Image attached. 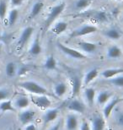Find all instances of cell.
I'll use <instances>...</instances> for the list:
<instances>
[{
  "mask_svg": "<svg viewBox=\"0 0 123 130\" xmlns=\"http://www.w3.org/2000/svg\"><path fill=\"white\" fill-rule=\"evenodd\" d=\"M19 17V11L16 9H13L10 10L9 17H8V23H9V26H12L15 24V22L17 21V19Z\"/></svg>",
  "mask_w": 123,
  "mask_h": 130,
  "instance_id": "obj_30",
  "label": "cell"
},
{
  "mask_svg": "<svg viewBox=\"0 0 123 130\" xmlns=\"http://www.w3.org/2000/svg\"><path fill=\"white\" fill-rule=\"evenodd\" d=\"M59 114L58 108H50L44 114V122L45 123H49L56 120Z\"/></svg>",
  "mask_w": 123,
  "mask_h": 130,
  "instance_id": "obj_15",
  "label": "cell"
},
{
  "mask_svg": "<svg viewBox=\"0 0 123 130\" xmlns=\"http://www.w3.org/2000/svg\"><path fill=\"white\" fill-rule=\"evenodd\" d=\"M57 46H58V48L64 54H66L67 56H68L72 58L78 59V60H81V59L86 58V56L83 53H81V52L76 50L74 48L69 47V46L64 45V44H62V43L58 42L57 43Z\"/></svg>",
  "mask_w": 123,
  "mask_h": 130,
  "instance_id": "obj_3",
  "label": "cell"
},
{
  "mask_svg": "<svg viewBox=\"0 0 123 130\" xmlns=\"http://www.w3.org/2000/svg\"><path fill=\"white\" fill-rule=\"evenodd\" d=\"M106 121L103 116L95 115L91 119V130H104Z\"/></svg>",
  "mask_w": 123,
  "mask_h": 130,
  "instance_id": "obj_10",
  "label": "cell"
},
{
  "mask_svg": "<svg viewBox=\"0 0 123 130\" xmlns=\"http://www.w3.org/2000/svg\"><path fill=\"white\" fill-rule=\"evenodd\" d=\"M104 35L106 37L113 41H117L121 37V33L119 30L116 29V28H111V29L107 30L104 31Z\"/></svg>",
  "mask_w": 123,
  "mask_h": 130,
  "instance_id": "obj_23",
  "label": "cell"
},
{
  "mask_svg": "<svg viewBox=\"0 0 123 130\" xmlns=\"http://www.w3.org/2000/svg\"><path fill=\"white\" fill-rule=\"evenodd\" d=\"M43 8H44V3L43 2H41V1L36 2L32 6V8H31L30 17L31 18V19L36 17L41 12V10H42Z\"/></svg>",
  "mask_w": 123,
  "mask_h": 130,
  "instance_id": "obj_24",
  "label": "cell"
},
{
  "mask_svg": "<svg viewBox=\"0 0 123 130\" xmlns=\"http://www.w3.org/2000/svg\"><path fill=\"white\" fill-rule=\"evenodd\" d=\"M67 108L69 111L77 113H83L85 110V106L81 101L78 99H73L67 105Z\"/></svg>",
  "mask_w": 123,
  "mask_h": 130,
  "instance_id": "obj_9",
  "label": "cell"
},
{
  "mask_svg": "<svg viewBox=\"0 0 123 130\" xmlns=\"http://www.w3.org/2000/svg\"><path fill=\"white\" fill-rule=\"evenodd\" d=\"M65 125H66V128L67 130H76L78 126V117L74 113L67 114L66 117Z\"/></svg>",
  "mask_w": 123,
  "mask_h": 130,
  "instance_id": "obj_11",
  "label": "cell"
},
{
  "mask_svg": "<svg viewBox=\"0 0 123 130\" xmlns=\"http://www.w3.org/2000/svg\"><path fill=\"white\" fill-rule=\"evenodd\" d=\"M65 3H61L59 4H57L53 6L50 10V12L48 13V15L46 17V28L50 27L52 23H53L57 17H59V15L62 14V11L64 10L65 9Z\"/></svg>",
  "mask_w": 123,
  "mask_h": 130,
  "instance_id": "obj_2",
  "label": "cell"
},
{
  "mask_svg": "<svg viewBox=\"0 0 123 130\" xmlns=\"http://www.w3.org/2000/svg\"><path fill=\"white\" fill-rule=\"evenodd\" d=\"M90 16L92 19H94L97 22H104L107 20V15L106 14V12L101 11V10L95 11Z\"/></svg>",
  "mask_w": 123,
  "mask_h": 130,
  "instance_id": "obj_27",
  "label": "cell"
},
{
  "mask_svg": "<svg viewBox=\"0 0 123 130\" xmlns=\"http://www.w3.org/2000/svg\"><path fill=\"white\" fill-rule=\"evenodd\" d=\"M81 50L86 53H94L97 49V45L91 41H80L78 44Z\"/></svg>",
  "mask_w": 123,
  "mask_h": 130,
  "instance_id": "obj_14",
  "label": "cell"
},
{
  "mask_svg": "<svg viewBox=\"0 0 123 130\" xmlns=\"http://www.w3.org/2000/svg\"><path fill=\"white\" fill-rule=\"evenodd\" d=\"M97 31V27L93 25L84 24L81 25L76 30L73 31L71 36L72 37H79V36H84L90 34H93Z\"/></svg>",
  "mask_w": 123,
  "mask_h": 130,
  "instance_id": "obj_4",
  "label": "cell"
},
{
  "mask_svg": "<svg viewBox=\"0 0 123 130\" xmlns=\"http://www.w3.org/2000/svg\"><path fill=\"white\" fill-rule=\"evenodd\" d=\"M98 75H99V71L97 69H95V68L89 70V71L85 74L84 77H83V85H90L93 80H95L96 78L98 77Z\"/></svg>",
  "mask_w": 123,
  "mask_h": 130,
  "instance_id": "obj_17",
  "label": "cell"
},
{
  "mask_svg": "<svg viewBox=\"0 0 123 130\" xmlns=\"http://www.w3.org/2000/svg\"><path fill=\"white\" fill-rule=\"evenodd\" d=\"M121 74H123V69H119V68L118 69H117V68L107 69L101 73L102 76L106 79H111V78L117 76V75Z\"/></svg>",
  "mask_w": 123,
  "mask_h": 130,
  "instance_id": "obj_18",
  "label": "cell"
},
{
  "mask_svg": "<svg viewBox=\"0 0 123 130\" xmlns=\"http://www.w3.org/2000/svg\"><path fill=\"white\" fill-rule=\"evenodd\" d=\"M79 130H91V127L90 125V123H89L87 121L83 120L82 123H81Z\"/></svg>",
  "mask_w": 123,
  "mask_h": 130,
  "instance_id": "obj_35",
  "label": "cell"
},
{
  "mask_svg": "<svg viewBox=\"0 0 123 130\" xmlns=\"http://www.w3.org/2000/svg\"><path fill=\"white\" fill-rule=\"evenodd\" d=\"M25 0H11V4L14 5V6H19L24 2Z\"/></svg>",
  "mask_w": 123,
  "mask_h": 130,
  "instance_id": "obj_38",
  "label": "cell"
},
{
  "mask_svg": "<svg viewBox=\"0 0 123 130\" xmlns=\"http://www.w3.org/2000/svg\"><path fill=\"white\" fill-rule=\"evenodd\" d=\"M72 94L73 96H76L78 95V93L80 91L81 85H82V81L81 79L78 76H74L72 77Z\"/></svg>",
  "mask_w": 123,
  "mask_h": 130,
  "instance_id": "obj_20",
  "label": "cell"
},
{
  "mask_svg": "<svg viewBox=\"0 0 123 130\" xmlns=\"http://www.w3.org/2000/svg\"><path fill=\"white\" fill-rule=\"evenodd\" d=\"M44 68L48 70H53L57 68V61L52 55H50L46 59L45 63H44Z\"/></svg>",
  "mask_w": 123,
  "mask_h": 130,
  "instance_id": "obj_29",
  "label": "cell"
},
{
  "mask_svg": "<svg viewBox=\"0 0 123 130\" xmlns=\"http://www.w3.org/2000/svg\"><path fill=\"white\" fill-rule=\"evenodd\" d=\"M52 1H53V2H56V1H57V0H52Z\"/></svg>",
  "mask_w": 123,
  "mask_h": 130,
  "instance_id": "obj_42",
  "label": "cell"
},
{
  "mask_svg": "<svg viewBox=\"0 0 123 130\" xmlns=\"http://www.w3.org/2000/svg\"><path fill=\"white\" fill-rule=\"evenodd\" d=\"M116 122H117V123H118V125L120 127L123 128V111H121V112H120L118 114L117 118H116Z\"/></svg>",
  "mask_w": 123,
  "mask_h": 130,
  "instance_id": "obj_36",
  "label": "cell"
},
{
  "mask_svg": "<svg viewBox=\"0 0 123 130\" xmlns=\"http://www.w3.org/2000/svg\"><path fill=\"white\" fill-rule=\"evenodd\" d=\"M91 3H92V0H77L75 2L74 7L76 9L83 10L90 6Z\"/></svg>",
  "mask_w": 123,
  "mask_h": 130,
  "instance_id": "obj_31",
  "label": "cell"
},
{
  "mask_svg": "<svg viewBox=\"0 0 123 130\" xmlns=\"http://www.w3.org/2000/svg\"><path fill=\"white\" fill-rule=\"evenodd\" d=\"M109 81L111 84L119 88H122L123 87V74H119L117 76H115L111 79H109Z\"/></svg>",
  "mask_w": 123,
  "mask_h": 130,
  "instance_id": "obj_32",
  "label": "cell"
},
{
  "mask_svg": "<svg viewBox=\"0 0 123 130\" xmlns=\"http://www.w3.org/2000/svg\"><path fill=\"white\" fill-rule=\"evenodd\" d=\"M27 70H28V69L26 67H25V66L21 67V69H20V71H19V74H25V73L27 72Z\"/></svg>",
  "mask_w": 123,
  "mask_h": 130,
  "instance_id": "obj_40",
  "label": "cell"
},
{
  "mask_svg": "<svg viewBox=\"0 0 123 130\" xmlns=\"http://www.w3.org/2000/svg\"><path fill=\"white\" fill-rule=\"evenodd\" d=\"M112 96H113V94L109 90H101V91L98 93L97 96L95 98V101L99 105L102 106L104 105L106 102H108L112 98Z\"/></svg>",
  "mask_w": 123,
  "mask_h": 130,
  "instance_id": "obj_13",
  "label": "cell"
},
{
  "mask_svg": "<svg viewBox=\"0 0 123 130\" xmlns=\"http://www.w3.org/2000/svg\"><path fill=\"white\" fill-rule=\"evenodd\" d=\"M34 32V28L32 26H27L22 30L21 35L20 36L19 41H18V45L20 48L24 47L25 45L28 42L30 37L32 36Z\"/></svg>",
  "mask_w": 123,
  "mask_h": 130,
  "instance_id": "obj_7",
  "label": "cell"
},
{
  "mask_svg": "<svg viewBox=\"0 0 123 130\" xmlns=\"http://www.w3.org/2000/svg\"><path fill=\"white\" fill-rule=\"evenodd\" d=\"M8 4L5 0H0V19L4 20L7 14Z\"/></svg>",
  "mask_w": 123,
  "mask_h": 130,
  "instance_id": "obj_33",
  "label": "cell"
},
{
  "mask_svg": "<svg viewBox=\"0 0 123 130\" xmlns=\"http://www.w3.org/2000/svg\"><path fill=\"white\" fill-rule=\"evenodd\" d=\"M25 130H37V128H36V126L35 124L31 123L30 124H27V125L25 126Z\"/></svg>",
  "mask_w": 123,
  "mask_h": 130,
  "instance_id": "obj_37",
  "label": "cell"
},
{
  "mask_svg": "<svg viewBox=\"0 0 123 130\" xmlns=\"http://www.w3.org/2000/svg\"><path fill=\"white\" fill-rule=\"evenodd\" d=\"M120 101H121V99L119 98H111V100H110L108 102H106L104 104V108H103V117L104 118H108L111 114L113 111L114 108L116 107V106H117Z\"/></svg>",
  "mask_w": 123,
  "mask_h": 130,
  "instance_id": "obj_8",
  "label": "cell"
},
{
  "mask_svg": "<svg viewBox=\"0 0 123 130\" xmlns=\"http://www.w3.org/2000/svg\"><path fill=\"white\" fill-rule=\"evenodd\" d=\"M67 29V23H66L65 21H58L55 25H53V26L51 27V31L55 35L58 36L66 31Z\"/></svg>",
  "mask_w": 123,
  "mask_h": 130,
  "instance_id": "obj_21",
  "label": "cell"
},
{
  "mask_svg": "<svg viewBox=\"0 0 123 130\" xmlns=\"http://www.w3.org/2000/svg\"><path fill=\"white\" fill-rule=\"evenodd\" d=\"M9 96V92L5 89H0V101L8 100Z\"/></svg>",
  "mask_w": 123,
  "mask_h": 130,
  "instance_id": "obj_34",
  "label": "cell"
},
{
  "mask_svg": "<svg viewBox=\"0 0 123 130\" xmlns=\"http://www.w3.org/2000/svg\"><path fill=\"white\" fill-rule=\"evenodd\" d=\"M2 40V36H1V34H0V41Z\"/></svg>",
  "mask_w": 123,
  "mask_h": 130,
  "instance_id": "obj_41",
  "label": "cell"
},
{
  "mask_svg": "<svg viewBox=\"0 0 123 130\" xmlns=\"http://www.w3.org/2000/svg\"><path fill=\"white\" fill-rule=\"evenodd\" d=\"M0 111L2 112H6V111H14L15 107L14 103L11 100H5L1 101L0 103Z\"/></svg>",
  "mask_w": 123,
  "mask_h": 130,
  "instance_id": "obj_26",
  "label": "cell"
},
{
  "mask_svg": "<svg viewBox=\"0 0 123 130\" xmlns=\"http://www.w3.org/2000/svg\"><path fill=\"white\" fill-rule=\"evenodd\" d=\"M32 102L41 109H47L51 106V101L46 95H36L31 98Z\"/></svg>",
  "mask_w": 123,
  "mask_h": 130,
  "instance_id": "obj_5",
  "label": "cell"
},
{
  "mask_svg": "<svg viewBox=\"0 0 123 130\" xmlns=\"http://www.w3.org/2000/svg\"><path fill=\"white\" fill-rule=\"evenodd\" d=\"M122 55V50L119 46L113 45L109 46L106 51V56L110 59H117Z\"/></svg>",
  "mask_w": 123,
  "mask_h": 130,
  "instance_id": "obj_12",
  "label": "cell"
},
{
  "mask_svg": "<svg viewBox=\"0 0 123 130\" xmlns=\"http://www.w3.org/2000/svg\"><path fill=\"white\" fill-rule=\"evenodd\" d=\"M20 87H21L23 90L31 93L34 95H49L48 90L45 87L40 85L39 83L33 81V80H26L19 84Z\"/></svg>",
  "mask_w": 123,
  "mask_h": 130,
  "instance_id": "obj_1",
  "label": "cell"
},
{
  "mask_svg": "<svg viewBox=\"0 0 123 130\" xmlns=\"http://www.w3.org/2000/svg\"><path fill=\"white\" fill-rule=\"evenodd\" d=\"M14 106L18 109H25L30 106V99L25 95H20L15 99Z\"/></svg>",
  "mask_w": 123,
  "mask_h": 130,
  "instance_id": "obj_16",
  "label": "cell"
},
{
  "mask_svg": "<svg viewBox=\"0 0 123 130\" xmlns=\"http://www.w3.org/2000/svg\"><path fill=\"white\" fill-rule=\"evenodd\" d=\"M67 92V85L63 82L57 83L54 86V93L57 97H62Z\"/></svg>",
  "mask_w": 123,
  "mask_h": 130,
  "instance_id": "obj_25",
  "label": "cell"
},
{
  "mask_svg": "<svg viewBox=\"0 0 123 130\" xmlns=\"http://www.w3.org/2000/svg\"><path fill=\"white\" fill-rule=\"evenodd\" d=\"M5 72H6V75L8 77H14L17 73L16 64L13 63V62L8 63L6 68H5Z\"/></svg>",
  "mask_w": 123,
  "mask_h": 130,
  "instance_id": "obj_28",
  "label": "cell"
},
{
  "mask_svg": "<svg viewBox=\"0 0 123 130\" xmlns=\"http://www.w3.org/2000/svg\"><path fill=\"white\" fill-rule=\"evenodd\" d=\"M36 118V112L33 110H27L22 111L19 114V121L22 125H27V124L31 123Z\"/></svg>",
  "mask_w": 123,
  "mask_h": 130,
  "instance_id": "obj_6",
  "label": "cell"
},
{
  "mask_svg": "<svg viewBox=\"0 0 123 130\" xmlns=\"http://www.w3.org/2000/svg\"><path fill=\"white\" fill-rule=\"evenodd\" d=\"M116 1H122V0H116Z\"/></svg>",
  "mask_w": 123,
  "mask_h": 130,
  "instance_id": "obj_43",
  "label": "cell"
},
{
  "mask_svg": "<svg viewBox=\"0 0 123 130\" xmlns=\"http://www.w3.org/2000/svg\"><path fill=\"white\" fill-rule=\"evenodd\" d=\"M41 51H42V47H41L40 40L38 37H36L35 41H33V43L31 44L30 47L29 49V53L32 56H37L41 53Z\"/></svg>",
  "mask_w": 123,
  "mask_h": 130,
  "instance_id": "obj_22",
  "label": "cell"
},
{
  "mask_svg": "<svg viewBox=\"0 0 123 130\" xmlns=\"http://www.w3.org/2000/svg\"><path fill=\"white\" fill-rule=\"evenodd\" d=\"M84 97L90 106H93L95 102L96 91L93 87H87L84 90Z\"/></svg>",
  "mask_w": 123,
  "mask_h": 130,
  "instance_id": "obj_19",
  "label": "cell"
},
{
  "mask_svg": "<svg viewBox=\"0 0 123 130\" xmlns=\"http://www.w3.org/2000/svg\"><path fill=\"white\" fill-rule=\"evenodd\" d=\"M48 130H60V122H58L57 124H55L54 126H52L51 128Z\"/></svg>",
  "mask_w": 123,
  "mask_h": 130,
  "instance_id": "obj_39",
  "label": "cell"
}]
</instances>
